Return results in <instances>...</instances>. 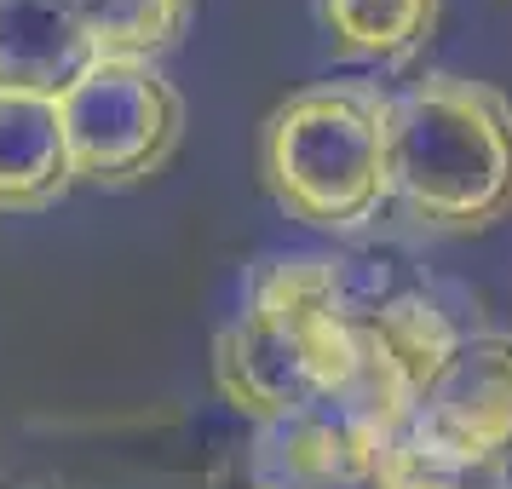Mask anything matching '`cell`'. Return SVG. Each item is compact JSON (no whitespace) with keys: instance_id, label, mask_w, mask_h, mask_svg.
I'll return each instance as SVG.
<instances>
[{"instance_id":"6da1fadb","label":"cell","mask_w":512,"mask_h":489,"mask_svg":"<svg viewBox=\"0 0 512 489\" xmlns=\"http://www.w3.org/2000/svg\"><path fill=\"white\" fill-rule=\"evenodd\" d=\"M357 374L346 259L277 254L248 282V300L213 340V386L254 426L323 409Z\"/></svg>"},{"instance_id":"7a4b0ae2","label":"cell","mask_w":512,"mask_h":489,"mask_svg":"<svg viewBox=\"0 0 512 489\" xmlns=\"http://www.w3.org/2000/svg\"><path fill=\"white\" fill-rule=\"evenodd\" d=\"M392 202L443 236L489 231L512 213V98L472 75H426L386 116Z\"/></svg>"},{"instance_id":"3957f363","label":"cell","mask_w":512,"mask_h":489,"mask_svg":"<svg viewBox=\"0 0 512 489\" xmlns=\"http://www.w3.org/2000/svg\"><path fill=\"white\" fill-rule=\"evenodd\" d=\"M392 98L363 81H323L282 98L259 127V179L311 231H363L392 202L386 179Z\"/></svg>"},{"instance_id":"277c9868","label":"cell","mask_w":512,"mask_h":489,"mask_svg":"<svg viewBox=\"0 0 512 489\" xmlns=\"http://www.w3.org/2000/svg\"><path fill=\"white\" fill-rule=\"evenodd\" d=\"M58 98L75 185L133 190L150 185L179 150L185 98L156 64L139 58H93Z\"/></svg>"},{"instance_id":"5b68a950","label":"cell","mask_w":512,"mask_h":489,"mask_svg":"<svg viewBox=\"0 0 512 489\" xmlns=\"http://www.w3.org/2000/svg\"><path fill=\"white\" fill-rule=\"evenodd\" d=\"M403 438L438 461L512 472V334H461L415 397Z\"/></svg>"},{"instance_id":"8992f818","label":"cell","mask_w":512,"mask_h":489,"mask_svg":"<svg viewBox=\"0 0 512 489\" xmlns=\"http://www.w3.org/2000/svg\"><path fill=\"white\" fill-rule=\"evenodd\" d=\"M70 190L75 173L58 98L0 87V213H41Z\"/></svg>"},{"instance_id":"52a82bcc","label":"cell","mask_w":512,"mask_h":489,"mask_svg":"<svg viewBox=\"0 0 512 489\" xmlns=\"http://www.w3.org/2000/svg\"><path fill=\"white\" fill-rule=\"evenodd\" d=\"M93 64L75 0H0V87L64 93Z\"/></svg>"},{"instance_id":"ba28073f","label":"cell","mask_w":512,"mask_h":489,"mask_svg":"<svg viewBox=\"0 0 512 489\" xmlns=\"http://www.w3.org/2000/svg\"><path fill=\"white\" fill-rule=\"evenodd\" d=\"M328 41L363 64H409L438 35L443 0H317Z\"/></svg>"},{"instance_id":"9c48e42d","label":"cell","mask_w":512,"mask_h":489,"mask_svg":"<svg viewBox=\"0 0 512 489\" xmlns=\"http://www.w3.org/2000/svg\"><path fill=\"white\" fill-rule=\"evenodd\" d=\"M93 58H139L156 64L196 18V0H75Z\"/></svg>"},{"instance_id":"30bf717a","label":"cell","mask_w":512,"mask_h":489,"mask_svg":"<svg viewBox=\"0 0 512 489\" xmlns=\"http://www.w3.org/2000/svg\"><path fill=\"white\" fill-rule=\"evenodd\" d=\"M369 489H512V484H507V472L438 461V455H426L420 443L392 438L380 449V461H374Z\"/></svg>"}]
</instances>
